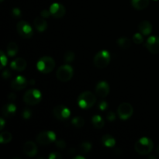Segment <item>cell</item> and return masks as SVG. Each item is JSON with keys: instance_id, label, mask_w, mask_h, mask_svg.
Instances as JSON below:
<instances>
[{"instance_id": "obj_1", "label": "cell", "mask_w": 159, "mask_h": 159, "mask_svg": "<svg viewBox=\"0 0 159 159\" xmlns=\"http://www.w3.org/2000/svg\"><path fill=\"white\" fill-rule=\"evenodd\" d=\"M154 148L153 141L148 138H141L135 143L134 149L136 152L139 155H148L152 152Z\"/></svg>"}, {"instance_id": "obj_2", "label": "cell", "mask_w": 159, "mask_h": 159, "mask_svg": "<svg viewBox=\"0 0 159 159\" xmlns=\"http://www.w3.org/2000/svg\"><path fill=\"white\" fill-rule=\"evenodd\" d=\"M96 102V97L93 93L85 91L81 93L78 98V104L79 107L84 110H88L95 105Z\"/></svg>"}, {"instance_id": "obj_3", "label": "cell", "mask_w": 159, "mask_h": 159, "mask_svg": "<svg viewBox=\"0 0 159 159\" xmlns=\"http://www.w3.org/2000/svg\"><path fill=\"white\" fill-rule=\"evenodd\" d=\"M55 67V61L49 56H44L41 57L37 63V68L40 72L48 74L51 72Z\"/></svg>"}, {"instance_id": "obj_4", "label": "cell", "mask_w": 159, "mask_h": 159, "mask_svg": "<svg viewBox=\"0 0 159 159\" xmlns=\"http://www.w3.org/2000/svg\"><path fill=\"white\" fill-rule=\"evenodd\" d=\"M111 56L109 51L102 50L95 55L93 63L98 68H104L110 64Z\"/></svg>"}, {"instance_id": "obj_5", "label": "cell", "mask_w": 159, "mask_h": 159, "mask_svg": "<svg viewBox=\"0 0 159 159\" xmlns=\"http://www.w3.org/2000/svg\"><path fill=\"white\" fill-rule=\"evenodd\" d=\"M42 94L38 89H30L25 93L23 101L27 105L34 106L41 101Z\"/></svg>"}, {"instance_id": "obj_6", "label": "cell", "mask_w": 159, "mask_h": 159, "mask_svg": "<svg viewBox=\"0 0 159 159\" xmlns=\"http://www.w3.org/2000/svg\"><path fill=\"white\" fill-rule=\"evenodd\" d=\"M73 73L74 71L72 67L69 65H65L59 67L56 72V76L59 81L65 82L69 81L72 78Z\"/></svg>"}, {"instance_id": "obj_7", "label": "cell", "mask_w": 159, "mask_h": 159, "mask_svg": "<svg viewBox=\"0 0 159 159\" xmlns=\"http://www.w3.org/2000/svg\"><path fill=\"white\" fill-rule=\"evenodd\" d=\"M36 140L40 145H48L56 141V134L54 131H43L37 135Z\"/></svg>"}, {"instance_id": "obj_8", "label": "cell", "mask_w": 159, "mask_h": 159, "mask_svg": "<svg viewBox=\"0 0 159 159\" xmlns=\"http://www.w3.org/2000/svg\"><path fill=\"white\" fill-rule=\"evenodd\" d=\"M16 30L18 34L23 38H30L33 36V29L32 26L29 24L26 21H20L16 25Z\"/></svg>"}, {"instance_id": "obj_9", "label": "cell", "mask_w": 159, "mask_h": 159, "mask_svg": "<svg viewBox=\"0 0 159 159\" xmlns=\"http://www.w3.org/2000/svg\"><path fill=\"white\" fill-rule=\"evenodd\" d=\"M133 107L128 102H123L118 107L117 109L118 116L121 120H124L129 119L133 114Z\"/></svg>"}, {"instance_id": "obj_10", "label": "cell", "mask_w": 159, "mask_h": 159, "mask_svg": "<svg viewBox=\"0 0 159 159\" xmlns=\"http://www.w3.org/2000/svg\"><path fill=\"white\" fill-rule=\"evenodd\" d=\"M53 114L60 120H66L71 115L70 110L64 105H58L53 110Z\"/></svg>"}, {"instance_id": "obj_11", "label": "cell", "mask_w": 159, "mask_h": 159, "mask_svg": "<svg viewBox=\"0 0 159 159\" xmlns=\"http://www.w3.org/2000/svg\"><path fill=\"white\" fill-rule=\"evenodd\" d=\"M145 46L152 54H159V37L157 36H152L148 38Z\"/></svg>"}, {"instance_id": "obj_12", "label": "cell", "mask_w": 159, "mask_h": 159, "mask_svg": "<svg viewBox=\"0 0 159 159\" xmlns=\"http://www.w3.org/2000/svg\"><path fill=\"white\" fill-rule=\"evenodd\" d=\"M50 11H51V15L55 18H61L65 14V8L61 3H53L50 6Z\"/></svg>"}, {"instance_id": "obj_13", "label": "cell", "mask_w": 159, "mask_h": 159, "mask_svg": "<svg viewBox=\"0 0 159 159\" xmlns=\"http://www.w3.org/2000/svg\"><path fill=\"white\" fill-rule=\"evenodd\" d=\"M26 85H27V81L26 78L23 75L17 76L11 82V87L12 89L17 90V91L26 88Z\"/></svg>"}, {"instance_id": "obj_14", "label": "cell", "mask_w": 159, "mask_h": 159, "mask_svg": "<svg viewBox=\"0 0 159 159\" xmlns=\"http://www.w3.org/2000/svg\"><path fill=\"white\" fill-rule=\"evenodd\" d=\"M96 93L98 96L104 98L107 96L110 93V86L105 81H101L97 84L96 87Z\"/></svg>"}, {"instance_id": "obj_15", "label": "cell", "mask_w": 159, "mask_h": 159, "mask_svg": "<svg viewBox=\"0 0 159 159\" xmlns=\"http://www.w3.org/2000/svg\"><path fill=\"white\" fill-rule=\"evenodd\" d=\"M37 145L33 141H27L23 145V152L27 155L28 157H34L37 153Z\"/></svg>"}, {"instance_id": "obj_16", "label": "cell", "mask_w": 159, "mask_h": 159, "mask_svg": "<svg viewBox=\"0 0 159 159\" xmlns=\"http://www.w3.org/2000/svg\"><path fill=\"white\" fill-rule=\"evenodd\" d=\"M16 107L13 103L5 104L2 108V113L6 118H10L15 115Z\"/></svg>"}, {"instance_id": "obj_17", "label": "cell", "mask_w": 159, "mask_h": 159, "mask_svg": "<svg viewBox=\"0 0 159 159\" xmlns=\"http://www.w3.org/2000/svg\"><path fill=\"white\" fill-rule=\"evenodd\" d=\"M10 67L12 69L15 70V71H23L26 68V61L23 58L19 57L11 62Z\"/></svg>"}, {"instance_id": "obj_18", "label": "cell", "mask_w": 159, "mask_h": 159, "mask_svg": "<svg viewBox=\"0 0 159 159\" xmlns=\"http://www.w3.org/2000/svg\"><path fill=\"white\" fill-rule=\"evenodd\" d=\"M34 24L39 32H43L48 28V23L43 17H37L34 19Z\"/></svg>"}, {"instance_id": "obj_19", "label": "cell", "mask_w": 159, "mask_h": 159, "mask_svg": "<svg viewBox=\"0 0 159 159\" xmlns=\"http://www.w3.org/2000/svg\"><path fill=\"white\" fill-rule=\"evenodd\" d=\"M138 29H139L140 32L142 34H144V35H148L152 31V25L149 21L144 20V21L140 23L139 26H138Z\"/></svg>"}, {"instance_id": "obj_20", "label": "cell", "mask_w": 159, "mask_h": 159, "mask_svg": "<svg viewBox=\"0 0 159 159\" xmlns=\"http://www.w3.org/2000/svg\"><path fill=\"white\" fill-rule=\"evenodd\" d=\"M149 0H131V4L134 9L142 10L147 8L149 5Z\"/></svg>"}, {"instance_id": "obj_21", "label": "cell", "mask_w": 159, "mask_h": 159, "mask_svg": "<svg viewBox=\"0 0 159 159\" xmlns=\"http://www.w3.org/2000/svg\"><path fill=\"white\" fill-rule=\"evenodd\" d=\"M101 141H102V144L107 148H113L116 144V141H115L114 138L110 134L103 135Z\"/></svg>"}, {"instance_id": "obj_22", "label": "cell", "mask_w": 159, "mask_h": 159, "mask_svg": "<svg viewBox=\"0 0 159 159\" xmlns=\"http://www.w3.org/2000/svg\"><path fill=\"white\" fill-rule=\"evenodd\" d=\"M92 123H93V126L97 129H101L104 127L105 125V121L102 119V116L99 115H95L92 118Z\"/></svg>"}, {"instance_id": "obj_23", "label": "cell", "mask_w": 159, "mask_h": 159, "mask_svg": "<svg viewBox=\"0 0 159 159\" xmlns=\"http://www.w3.org/2000/svg\"><path fill=\"white\" fill-rule=\"evenodd\" d=\"M6 51H7V54L9 57H14L18 52V46L14 42H10L7 45Z\"/></svg>"}, {"instance_id": "obj_24", "label": "cell", "mask_w": 159, "mask_h": 159, "mask_svg": "<svg viewBox=\"0 0 159 159\" xmlns=\"http://www.w3.org/2000/svg\"><path fill=\"white\" fill-rule=\"evenodd\" d=\"M117 43L122 49H128L131 46V42L130 39L124 37H120L117 40Z\"/></svg>"}, {"instance_id": "obj_25", "label": "cell", "mask_w": 159, "mask_h": 159, "mask_svg": "<svg viewBox=\"0 0 159 159\" xmlns=\"http://www.w3.org/2000/svg\"><path fill=\"white\" fill-rule=\"evenodd\" d=\"M12 138V135L10 132L4 131L0 134V142L2 144H7L11 141Z\"/></svg>"}, {"instance_id": "obj_26", "label": "cell", "mask_w": 159, "mask_h": 159, "mask_svg": "<svg viewBox=\"0 0 159 159\" xmlns=\"http://www.w3.org/2000/svg\"><path fill=\"white\" fill-rule=\"evenodd\" d=\"M71 124L76 128H82L84 125H85V120L82 117L80 116H75L71 120Z\"/></svg>"}, {"instance_id": "obj_27", "label": "cell", "mask_w": 159, "mask_h": 159, "mask_svg": "<svg viewBox=\"0 0 159 159\" xmlns=\"http://www.w3.org/2000/svg\"><path fill=\"white\" fill-rule=\"evenodd\" d=\"M92 148V144L91 143L88 142V141H85V142L82 143L79 147V152L80 154H87Z\"/></svg>"}, {"instance_id": "obj_28", "label": "cell", "mask_w": 159, "mask_h": 159, "mask_svg": "<svg viewBox=\"0 0 159 159\" xmlns=\"http://www.w3.org/2000/svg\"><path fill=\"white\" fill-rule=\"evenodd\" d=\"M75 54L72 52V51H67L66 53L64 55V60L66 63H71L74 61L75 59Z\"/></svg>"}, {"instance_id": "obj_29", "label": "cell", "mask_w": 159, "mask_h": 159, "mask_svg": "<svg viewBox=\"0 0 159 159\" xmlns=\"http://www.w3.org/2000/svg\"><path fill=\"white\" fill-rule=\"evenodd\" d=\"M133 41L137 44H141L144 41V37H143L141 33H137L133 36Z\"/></svg>"}, {"instance_id": "obj_30", "label": "cell", "mask_w": 159, "mask_h": 159, "mask_svg": "<svg viewBox=\"0 0 159 159\" xmlns=\"http://www.w3.org/2000/svg\"><path fill=\"white\" fill-rule=\"evenodd\" d=\"M31 115H32V112H31V110L29 108H25L23 110V113H22L23 118L25 120H28L29 118H30Z\"/></svg>"}, {"instance_id": "obj_31", "label": "cell", "mask_w": 159, "mask_h": 159, "mask_svg": "<svg viewBox=\"0 0 159 159\" xmlns=\"http://www.w3.org/2000/svg\"><path fill=\"white\" fill-rule=\"evenodd\" d=\"M12 15L15 18H20L22 16L21 10L19 8H14V9H12Z\"/></svg>"}, {"instance_id": "obj_32", "label": "cell", "mask_w": 159, "mask_h": 159, "mask_svg": "<svg viewBox=\"0 0 159 159\" xmlns=\"http://www.w3.org/2000/svg\"><path fill=\"white\" fill-rule=\"evenodd\" d=\"M55 145L57 148L64 149L66 147V143L64 140H58V141H55Z\"/></svg>"}, {"instance_id": "obj_33", "label": "cell", "mask_w": 159, "mask_h": 159, "mask_svg": "<svg viewBox=\"0 0 159 159\" xmlns=\"http://www.w3.org/2000/svg\"><path fill=\"white\" fill-rule=\"evenodd\" d=\"M0 54H1V68H4L5 66L6 65V64H7V57H6V55L4 54V52H3L2 51L0 52Z\"/></svg>"}, {"instance_id": "obj_34", "label": "cell", "mask_w": 159, "mask_h": 159, "mask_svg": "<svg viewBox=\"0 0 159 159\" xmlns=\"http://www.w3.org/2000/svg\"><path fill=\"white\" fill-rule=\"evenodd\" d=\"M48 158L49 159H61L62 156L60 153H58V152H52V153H51L49 155Z\"/></svg>"}, {"instance_id": "obj_35", "label": "cell", "mask_w": 159, "mask_h": 159, "mask_svg": "<svg viewBox=\"0 0 159 159\" xmlns=\"http://www.w3.org/2000/svg\"><path fill=\"white\" fill-rule=\"evenodd\" d=\"M107 119L109 121H110V122H113V121H114L116 120V115H115V113L113 112L110 111L109 113H107Z\"/></svg>"}, {"instance_id": "obj_36", "label": "cell", "mask_w": 159, "mask_h": 159, "mask_svg": "<svg viewBox=\"0 0 159 159\" xmlns=\"http://www.w3.org/2000/svg\"><path fill=\"white\" fill-rule=\"evenodd\" d=\"M50 15H51L50 9L49 10H48V9H43V10H42L41 12H40V16H41L43 18H48V17L50 16Z\"/></svg>"}, {"instance_id": "obj_37", "label": "cell", "mask_w": 159, "mask_h": 159, "mask_svg": "<svg viewBox=\"0 0 159 159\" xmlns=\"http://www.w3.org/2000/svg\"><path fill=\"white\" fill-rule=\"evenodd\" d=\"M107 107H108V104H107V102H106V101H102V102L99 104V108L102 111H104L105 110H107Z\"/></svg>"}, {"instance_id": "obj_38", "label": "cell", "mask_w": 159, "mask_h": 159, "mask_svg": "<svg viewBox=\"0 0 159 159\" xmlns=\"http://www.w3.org/2000/svg\"><path fill=\"white\" fill-rule=\"evenodd\" d=\"M2 77L4 79H8L9 78L11 77V72L9 71V70L6 69L5 70L2 72Z\"/></svg>"}, {"instance_id": "obj_39", "label": "cell", "mask_w": 159, "mask_h": 159, "mask_svg": "<svg viewBox=\"0 0 159 159\" xmlns=\"http://www.w3.org/2000/svg\"><path fill=\"white\" fill-rule=\"evenodd\" d=\"M8 99H9V101H12V102H13V101L16 99V96L14 93H11L9 95V96H8Z\"/></svg>"}, {"instance_id": "obj_40", "label": "cell", "mask_w": 159, "mask_h": 159, "mask_svg": "<svg viewBox=\"0 0 159 159\" xmlns=\"http://www.w3.org/2000/svg\"><path fill=\"white\" fill-rule=\"evenodd\" d=\"M0 124H1V126H0V129L2 130L4 128V126H5V120L3 118H0Z\"/></svg>"}, {"instance_id": "obj_41", "label": "cell", "mask_w": 159, "mask_h": 159, "mask_svg": "<svg viewBox=\"0 0 159 159\" xmlns=\"http://www.w3.org/2000/svg\"><path fill=\"white\" fill-rule=\"evenodd\" d=\"M74 159H85L83 156H81V155H78V156L74 157Z\"/></svg>"}, {"instance_id": "obj_42", "label": "cell", "mask_w": 159, "mask_h": 159, "mask_svg": "<svg viewBox=\"0 0 159 159\" xmlns=\"http://www.w3.org/2000/svg\"><path fill=\"white\" fill-rule=\"evenodd\" d=\"M30 83L31 85H34V83H35V81L33 80V79H32V80L30 81Z\"/></svg>"}, {"instance_id": "obj_43", "label": "cell", "mask_w": 159, "mask_h": 159, "mask_svg": "<svg viewBox=\"0 0 159 159\" xmlns=\"http://www.w3.org/2000/svg\"><path fill=\"white\" fill-rule=\"evenodd\" d=\"M156 153L157 155H159V146H158V148H156Z\"/></svg>"}, {"instance_id": "obj_44", "label": "cell", "mask_w": 159, "mask_h": 159, "mask_svg": "<svg viewBox=\"0 0 159 159\" xmlns=\"http://www.w3.org/2000/svg\"><path fill=\"white\" fill-rule=\"evenodd\" d=\"M4 1V0H0V2H3Z\"/></svg>"}, {"instance_id": "obj_45", "label": "cell", "mask_w": 159, "mask_h": 159, "mask_svg": "<svg viewBox=\"0 0 159 159\" xmlns=\"http://www.w3.org/2000/svg\"><path fill=\"white\" fill-rule=\"evenodd\" d=\"M154 1H158V0H154Z\"/></svg>"}]
</instances>
